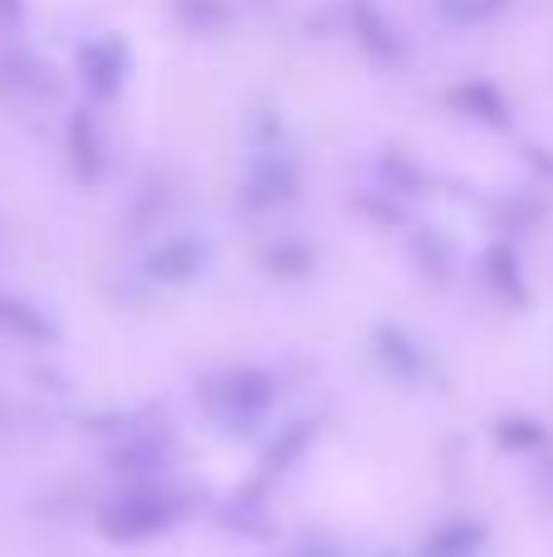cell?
I'll return each instance as SVG.
<instances>
[{"label": "cell", "mask_w": 553, "mask_h": 557, "mask_svg": "<svg viewBox=\"0 0 553 557\" xmlns=\"http://www.w3.org/2000/svg\"><path fill=\"white\" fill-rule=\"evenodd\" d=\"M172 504L157 499V494H123L118 504H108L103 509V533L118 543H143L152 539V533L172 529Z\"/></svg>", "instance_id": "6da1fadb"}, {"label": "cell", "mask_w": 553, "mask_h": 557, "mask_svg": "<svg viewBox=\"0 0 553 557\" xmlns=\"http://www.w3.org/2000/svg\"><path fill=\"white\" fill-rule=\"evenodd\" d=\"M78 74L98 98H113L123 88V45L118 39H98V45L78 49Z\"/></svg>", "instance_id": "7a4b0ae2"}, {"label": "cell", "mask_w": 553, "mask_h": 557, "mask_svg": "<svg viewBox=\"0 0 553 557\" xmlns=\"http://www.w3.org/2000/svg\"><path fill=\"white\" fill-rule=\"evenodd\" d=\"M274 401V382L265 372H255V367H241V372H225V396L216 406H225V411H241V416H260L265 406Z\"/></svg>", "instance_id": "3957f363"}, {"label": "cell", "mask_w": 553, "mask_h": 557, "mask_svg": "<svg viewBox=\"0 0 553 557\" xmlns=\"http://www.w3.org/2000/svg\"><path fill=\"white\" fill-rule=\"evenodd\" d=\"M147 270H152L157 278H172V284H182V278H192L196 270H201V245H196V240L162 245V250L147 260Z\"/></svg>", "instance_id": "277c9868"}, {"label": "cell", "mask_w": 553, "mask_h": 557, "mask_svg": "<svg viewBox=\"0 0 553 557\" xmlns=\"http://www.w3.org/2000/svg\"><path fill=\"white\" fill-rule=\"evenodd\" d=\"M480 539H486V529L476 519H456L427 543V557H470L480 548Z\"/></svg>", "instance_id": "5b68a950"}, {"label": "cell", "mask_w": 553, "mask_h": 557, "mask_svg": "<svg viewBox=\"0 0 553 557\" xmlns=\"http://www.w3.org/2000/svg\"><path fill=\"white\" fill-rule=\"evenodd\" d=\"M0 327L15 337H54V327H49V318L39 313V308L20 304V298L0 294Z\"/></svg>", "instance_id": "8992f818"}, {"label": "cell", "mask_w": 553, "mask_h": 557, "mask_svg": "<svg viewBox=\"0 0 553 557\" xmlns=\"http://www.w3.org/2000/svg\"><path fill=\"white\" fill-rule=\"evenodd\" d=\"M353 25L362 29V45H368L372 54H397V39H392V25L378 15V5H372V0H353Z\"/></svg>", "instance_id": "52a82bcc"}, {"label": "cell", "mask_w": 553, "mask_h": 557, "mask_svg": "<svg viewBox=\"0 0 553 557\" xmlns=\"http://www.w3.org/2000/svg\"><path fill=\"white\" fill-rule=\"evenodd\" d=\"M69 147H74V166L84 182H94L98 166H103V157H98V133H94V117L78 113L74 127H69Z\"/></svg>", "instance_id": "ba28073f"}, {"label": "cell", "mask_w": 553, "mask_h": 557, "mask_svg": "<svg viewBox=\"0 0 553 557\" xmlns=\"http://www.w3.org/2000/svg\"><path fill=\"white\" fill-rule=\"evenodd\" d=\"M437 5H441V15L456 20V25H480V20L500 15L509 0H437Z\"/></svg>", "instance_id": "9c48e42d"}, {"label": "cell", "mask_w": 553, "mask_h": 557, "mask_svg": "<svg viewBox=\"0 0 553 557\" xmlns=\"http://www.w3.org/2000/svg\"><path fill=\"white\" fill-rule=\"evenodd\" d=\"M460 103H466V108H470V103L486 108V117H500V113H505V103H500L490 88H480V84H476V88H460Z\"/></svg>", "instance_id": "30bf717a"}, {"label": "cell", "mask_w": 553, "mask_h": 557, "mask_svg": "<svg viewBox=\"0 0 553 557\" xmlns=\"http://www.w3.org/2000/svg\"><path fill=\"white\" fill-rule=\"evenodd\" d=\"M500 435H505V441H509V435H515V441H525V450L544 441V435H539V425H529V421H505V425H500Z\"/></svg>", "instance_id": "8fae6325"}, {"label": "cell", "mask_w": 553, "mask_h": 557, "mask_svg": "<svg viewBox=\"0 0 553 557\" xmlns=\"http://www.w3.org/2000/svg\"><path fill=\"white\" fill-rule=\"evenodd\" d=\"M25 20V0H0V25H20Z\"/></svg>", "instance_id": "7c38bea8"}, {"label": "cell", "mask_w": 553, "mask_h": 557, "mask_svg": "<svg viewBox=\"0 0 553 557\" xmlns=\"http://www.w3.org/2000/svg\"><path fill=\"white\" fill-rule=\"evenodd\" d=\"M299 557H329V548H304Z\"/></svg>", "instance_id": "4fadbf2b"}]
</instances>
